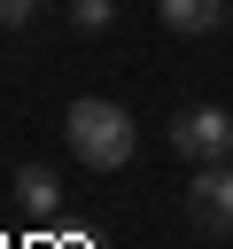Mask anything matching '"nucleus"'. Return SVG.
Masks as SVG:
<instances>
[{"mask_svg":"<svg viewBox=\"0 0 233 249\" xmlns=\"http://www.w3.org/2000/svg\"><path fill=\"white\" fill-rule=\"evenodd\" d=\"M171 148H179L186 163H233V117H225L217 101H194V109L171 117Z\"/></svg>","mask_w":233,"mask_h":249,"instance_id":"f03ea898","label":"nucleus"},{"mask_svg":"<svg viewBox=\"0 0 233 249\" xmlns=\"http://www.w3.org/2000/svg\"><path fill=\"white\" fill-rule=\"evenodd\" d=\"M62 140H70V156L85 171H124L132 163V117H124V101H101V93L70 101L62 109Z\"/></svg>","mask_w":233,"mask_h":249,"instance_id":"f257e3e1","label":"nucleus"},{"mask_svg":"<svg viewBox=\"0 0 233 249\" xmlns=\"http://www.w3.org/2000/svg\"><path fill=\"white\" fill-rule=\"evenodd\" d=\"M186 226L210 233V241L233 233V163H202V171L186 179Z\"/></svg>","mask_w":233,"mask_h":249,"instance_id":"7ed1b4c3","label":"nucleus"},{"mask_svg":"<svg viewBox=\"0 0 233 249\" xmlns=\"http://www.w3.org/2000/svg\"><path fill=\"white\" fill-rule=\"evenodd\" d=\"M31 8H39V0H0V23L16 31V23H31Z\"/></svg>","mask_w":233,"mask_h":249,"instance_id":"0eeeda50","label":"nucleus"},{"mask_svg":"<svg viewBox=\"0 0 233 249\" xmlns=\"http://www.w3.org/2000/svg\"><path fill=\"white\" fill-rule=\"evenodd\" d=\"M16 195H23L31 218H47V210H54V171H47V163H23V171H16Z\"/></svg>","mask_w":233,"mask_h":249,"instance_id":"39448f33","label":"nucleus"},{"mask_svg":"<svg viewBox=\"0 0 233 249\" xmlns=\"http://www.w3.org/2000/svg\"><path fill=\"white\" fill-rule=\"evenodd\" d=\"M109 16H116L109 0H70V23L78 31H109Z\"/></svg>","mask_w":233,"mask_h":249,"instance_id":"423d86ee","label":"nucleus"},{"mask_svg":"<svg viewBox=\"0 0 233 249\" xmlns=\"http://www.w3.org/2000/svg\"><path fill=\"white\" fill-rule=\"evenodd\" d=\"M155 16H163V31H179V39H210L233 8H225V0H155Z\"/></svg>","mask_w":233,"mask_h":249,"instance_id":"20e7f679","label":"nucleus"}]
</instances>
